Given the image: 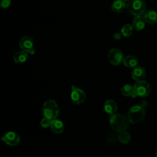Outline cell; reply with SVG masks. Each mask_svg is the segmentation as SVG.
<instances>
[{
	"mask_svg": "<svg viewBox=\"0 0 157 157\" xmlns=\"http://www.w3.org/2000/svg\"><path fill=\"white\" fill-rule=\"evenodd\" d=\"M28 58V53L21 50L17 52L13 56V61L17 64L23 63L26 61Z\"/></svg>",
	"mask_w": 157,
	"mask_h": 157,
	"instance_id": "obj_16",
	"label": "cell"
},
{
	"mask_svg": "<svg viewBox=\"0 0 157 157\" xmlns=\"http://www.w3.org/2000/svg\"><path fill=\"white\" fill-rule=\"evenodd\" d=\"M144 18L145 21L149 24H155L157 23V12L153 10L146 11L144 14Z\"/></svg>",
	"mask_w": 157,
	"mask_h": 157,
	"instance_id": "obj_14",
	"label": "cell"
},
{
	"mask_svg": "<svg viewBox=\"0 0 157 157\" xmlns=\"http://www.w3.org/2000/svg\"><path fill=\"white\" fill-rule=\"evenodd\" d=\"M155 156H156V157H157V150H156V155H155Z\"/></svg>",
	"mask_w": 157,
	"mask_h": 157,
	"instance_id": "obj_26",
	"label": "cell"
},
{
	"mask_svg": "<svg viewBox=\"0 0 157 157\" xmlns=\"http://www.w3.org/2000/svg\"><path fill=\"white\" fill-rule=\"evenodd\" d=\"M123 63L127 67H136L138 64V59L135 56L128 55L124 58Z\"/></svg>",
	"mask_w": 157,
	"mask_h": 157,
	"instance_id": "obj_17",
	"label": "cell"
},
{
	"mask_svg": "<svg viewBox=\"0 0 157 157\" xmlns=\"http://www.w3.org/2000/svg\"><path fill=\"white\" fill-rule=\"evenodd\" d=\"M42 112L45 118L53 120L56 119L59 114V107L54 100H47L43 105Z\"/></svg>",
	"mask_w": 157,
	"mask_h": 157,
	"instance_id": "obj_2",
	"label": "cell"
},
{
	"mask_svg": "<svg viewBox=\"0 0 157 157\" xmlns=\"http://www.w3.org/2000/svg\"><path fill=\"white\" fill-rule=\"evenodd\" d=\"M145 112L141 105L132 106L128 112V119L132 124L140 123L144 118Z\"/></svg>",
	"mask_w": 157,
	"mask_h": 157,
	"instance_id": "obj_3",
	"label": "cell"
},
{
	"mask_svg": "<svg viewBox=\"0 0 157 157\" xmlns=\"http://www.w3.org/2000/svg\"><path fill=\"white\" fill-rule=\"evenodd\" d=\"M133 29H134V28L132 25L128 24V23L125 24L122 26L121 29V33L124 37H129L132 34Z\"/></svg>",
	"mask_w": 157,
	"mask_h": 157,
	"instance_id": "obj_19",
	"label": "cell"
},
{
	"mask_svg": "<svg viewBox=\"0 0 157 157\" xmlns=\"http://www.w3.org/2000/svg\"><path fill=\"white\" fill-rule=\"evenodd\" d=\"M118 139L121 143L125 144H128L129 142L131 139V136L127 131H124L120 132L118 136Z\"/></svg>",
	"mask_w": 157,
	"mask_h": 157,
	"instance_id": "obj_20",
	"label": "cell"
},
{
	"mask_svg": "<svg viewBox=\"0 0 157 157\" xmlns=\"http://www.w3.org/2000/svg\"><path fill=\"white\" fill-rule=\"evenodd\" d=\"M11 0H1L0 6L1 9H6L10 5Z\"/></svg>",
	"mask_w": 157,
	"mask_h": 157,
	"instance_id": "obj_22",
	"label": "cell"
},
{
	"mask_svg": "<svg viewBox=\"0 0 157 157\" xmlns=\"http://www.w3.org/2000/svg\"><path fill=\"white\" fill-rule=\"evenodd\" d=\"M126 9L135 16L143 15L145 12V3L143 0H129L126 4Z\"/></svg>",
	"mask_w": 157,
	"mask_h": 157,
	"instance_id": "obj_4",
	"label": "cell"
},
{
	"mask_svg": "<svg viewBox=\"0 0 157 157\" xmlns=\"http://www.w3.org/2000/svg\"><path fill=\"white\" fill-rule=\"evenodd\" d=\"M123 1L124 2H127V3L129 1V0H123Z\"/></svg>",
	"mask_w": 157,
	"mask_h": 157,
	"instance_id": "obj_25",
	"label": "cell"
},
{
	"mask_svg": "<svg viewBox=\"0 0 157 157\" xmlns=\"http://www.w3.org/2000/svg\"><path fill=\"white\" fill-rule=\"evenodd\" d=\"M109 157H112V156H109Z\"/></svg>",
	"mask_w": 157,
	"mask_h": 157,
	"instance_id": "obj_27",
	"label": "cell"
},
{
	"mask_svg": "<svg viewBox=\"0 0 157 157\" xmlns=\"http://www.w3.org/2000/svg\"><path fill=\"white\" fill-rule=\"evenodd\" d=\"M129 122L128 118L118 113L112 115L109 120L111 128L116 132H118L125 131L128 127Z\"/></svg>",
	"mask_w": 157,
	"mask_h": 157,
	"instance_id": "obj_1",
	"label": "cell"
},
{
	"mask_svg": "<svg viewBox=\"0 0 157 157\" xmlns=\"http://www.w3.org/2000/svg\"><path fill=\"white\" fill-rule=\"evenodd\" d=\"M111 8L115 12L121 13L126 8V4L123 0H114L112 2Z\"/></svg>",
	"mask_w": 157,
	"mask_h": 157,
	"instance_id": "obj_15",
	"label": "cell"
},
{
	"mask_svg": "<svg viewBox=\"0 0 157 157\" xmlns=\"http://www.w3.org/2000/svg\"><path fill=\"white\" fill-rule=\"evenodd\" d=\"M116 139H117V136L115 134H110L107 137V139L109 140V141L111 139L110 142H115L116 141Z\"/></svg>",
	"mask_w": 157,
	"mask_h": 157,
	"instance_id": "obj_23",
	"label": "cell"
},
{
	"mask_svg": "<svg viewBox=\"0 0 157 157\" xmlns=\"http://www.w3.org/2000/svg\"><path fill=\"white\" fill-rule=\"evenodd\" d=\"M104 108L107 113L113 115L115 113L117 110V105L113 100L109 99L105 102L104 104Z\"/></svg>",
	"mask_w": 157,
	"mask_h": 157,
	"instance_id": "obj_13",
	"label": "cell"
},
{
	"mask_svg": "<svg viewBox=\"0 0 157 157\" xmlns=\"http://www.w3.org/2000/svg\"><path fill=\"white\" fill-rule=\"evenodd\" d=\"M133 88L136 96L146 97L151 91L150 84L147 81L143 80L136 82Z\"/></svg>",
	"mask_w": 157,
	"mask_h": 157,
	"instance_id": "obj_5",
	"label": "cell"
},
{
	"mask_svg": "<svg viewBox=\"0 0 157 157\" xmlns=\"http://www.w3.org/2000/svg\"><path fill=\"white\" fill-rule=\"evenodd\" d=\"M19 46L21 49L28 54L34 55L35 50L34 48V40L29 36H24L21 38L19 42Z\"/></svg>",
	"mask_w": 157,
	"mask_h": 157,
	"instance_id": "obj_7",
	"label": "cell"
},
{
	"mask_svg": "<svg viewBox=\"0 0 157 157\" xmlns=\"http://www.w3.org/2000/svg\"><path fill=\"white\" fill-rule=\"evenodd\" d=\"M121 93L124 96H132V98H136V95L134 91V88L132 86L129 84L124 85L121 86Z\"/></svg>",
	"mask_w": 157,
	"mask_h": 157,
	"instance_id": "obj_18",
	"label": "cell"
},
{
	"mask_svg": "<svg viewBox=\"0 0 157 157\" xmlns=\"http://www.w3.org/2000/svg\"><path fill=\"white\" fill-rule=\"evenodd\" d=\"M52 121V120H49L48 118H44L43 119H42V120L40 121V124H41L42 127H43L44 128H47L50 126Z\"/></svg>",
	"mask_w": 157,
	"mask_h": 157,
	"instance_id": "obj_21",
	"label": "cell"
},
{
	"mask_svg": "<svg viewBox=\"0 0 157 157\" xmlns=\"http://www.w3.org/2000/svg\"><path fill=\"white\" fill-rule=\"evenodd\" d=\"M145 20L144 18V16H135L133 18L132 25L134 29L136 31H140L145 28Z\"/></svg>",
	"mask_w": 157,
	"mask_h": 157,
	"instance_id": "obj_11",
	"label": "cell"
},
{
	"mask_svg": "<svg viewBox=\"0 0 157 157\" xmlns=\"http://www.w3.org/2000/svg\"><path fill=\"white\" fill-rule=\"evenodd\" d=\"M124 59L123 53L117 48H111L107 53V59L109 62L113 66L120 64Z\"/></svg>",
	"mask_w": 157,
	"mask_h": 157,
	"instance_id": "obj_6",
	"label": "cell"
},
{
	"mask_svg": "<svg viewBox=\"0 0 157 157\" xmlns=\"http://www.w3.org/2000/svg\"><path fill=\"white\" fill-rule=\"evenodd\" d=\"M1 140L10 146H16L20 142V137L17 132L10 131L4 135Z\"/></svg>",
	"mask_w": 157,
	"mask_h": 157,
	"instance_id": "obj_9",
	"label": "cell"
},
{
	"mask_svg": "<svg viewBox=\"0 0 157 157\" xmlns=\"http://www.w3.org/2000/svg\"><path fill=\"white\" fill-rule=\"evenodd\" d=\"M51 130L55 134H61L64 129V125L63 123L59 120H53L52 121L50 125Z\"/></svg>",
	"mask_w": 157,
	"mask_h": 157,
	"instance_id": "obj_12",
	"label": "cell"
},
{
	"mask_svg": "<svg viewBox=\"0 0 157 157\" xmlns=\"http://www.w3.org/2000/svg\"><path fill=\"white\" fill-rule=\"evenodd\" d=\"M146 75V71L145 69L141 67V66H137L134 67V69L132 70L131 72V77L133 80L137 81L142 80L143 78Z\"/></svg>",
	"mask_w": 157,
	"mask_h": 157,
	"instance_id": "obj_10",
	"label": "cell"
},
{
	"mask_svg": "<svg viewBox=\"0 0 157 157\" xmlns=\"http://www.w3.org/2000/svg\"><path fill=\"white\" fill-rule=\"evenodd\" d=\"M71 98L72 101L75 104H80L84 102L86 98V95L83 90L77 88L75 85L71 87Z\"/></svg>",
	"mask_w": 157,
	"mask_h": 157,
	"instance_id": "obj_8",
	"label": "cell"
},
{
	"mask_svg": "<svg viewBox=\"0 0 157 157\" xmlns=\"http://www.w3.org/2000/svg\"><path fill=\"white\" fill-rule=\"evenodd\" d=\"M113 37L115 40H120L121 37V34L120 33H117L114 34L113 36Z\"/></svg>",
	"mask_w": 157,
	"mask_h": 157,
	"instance_id": "obj_24",
	"label": "cell"
}]
</instances>
